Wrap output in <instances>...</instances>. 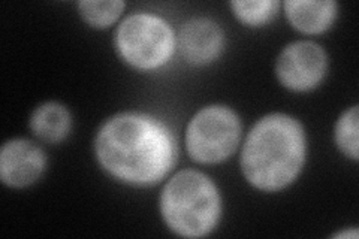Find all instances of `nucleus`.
I'll list each match as a JSON object with an SVG mask.
<instances>
[{
    "mask_svg": "<svg viewBox=\"0 0 359 239\" xmlns=\"http://www.w3.org/2000/svg\"><path fill=\"white\" fill-rule=\"evenodd\" d=\"M107 172L132 186H153L177 162V141L163 121L142 112H121L107 120L95 141Z\"/></svg>",
    "mask_w": 359,
    "mask_h": 239,
    "instance_id": "obj_1",
    "label": "nucleus"
},
{
    "mask_svg": "<svg viewBox=\"0 0 359 239\" xmlns=\"http://www.w3.org/2000/svg\"><path fill=\"white\" fill-rule=\"evenodd\" d=\"M175 33L166 20L149 13H137L120 22L116 48L121 59L141 71L159 69L175 51Z\"/></svg>",
    "mask_w": 359,
    "mask_h": 239,
    "instance_id": "obj_4",
    "label": "nucleus"
},
{
    "mask_svg": "<svg viewBox=\"0 0 359 239\" xmlns=\"http://www.w3.org/2000/svg\"><path fill=\"white\" fill-rule=\"evenodd\" d=\"M80 14L84 18L87 25L96 29H104L118 20L123 9H125V2L118 0H107V2H95V0H84L78 4Z\"/></svg>",
    "mask_w": 359,
    "mask_h": 239,
    "instance_id": "obj_11",
    "label": "nucleus"
},
{
    "mask_svg": "<svg viewBox=\"0 0 359 239\" xmlns=\"http://www.w3.org/2000/svg\"><path fill=\"white\" fill-rule=\"evenodd\" d=\"M71 126V114L59 102H45L33 111L30 117L33 135L47 144L63 141L69 135Z\"/></svg>",
    "mask_w": 359,
    "mask_h": 239,
    "instance_id": "obj_10",
    "label": "nucleus"
},
{
    "mask_svg": "<svg viewBox=\"0 0 359 239\" xmlns=\"http://www.w3.org/2000/svg\"><path fill=\"white\" fill-rule=\"evenodd\" d=\"M161 212L170 229L184 238H202L216 229L222 214L219 190L194 169L177 172L161 195Z\"/></svg>",
    "mask_w": 359,
    "mask_h": 239,
    "instance_id": "obj_3",
    "label": "nucleus"
},
{
    "mask_svg": "<svg viewBox=\"0 0 359 239\" xmlns=\"http://www.w3.org/2000/svg\"><path fill=\"white\" fill-rule=\"evenodd\" d=\"M337 4L325 0H289L285 4L286 17L297 30L307 35H318L328 30L337 15Z\"/></svg>",
    "mask_w": 359,
    "mask_h": 239,
    "instance_id": "obj_9",
    "label": "nucleus"
},
{
    "mask_svg": "<svg viewBox=\"0 0 359 239\" xmlns=\"http://www.w3.org/2000/svg\"><path fill=\"white\" fill-rule=\"evenodd\" d=\"M334 238H353L356 239L358 238V231H343L340 233H334Z\"/></svg>",
    "mask_w": 359,
    "mask_h": 239,
    "instance_id": "obj_14",
    "label": "nucleus"
},
{
    "mask_svg": "<svg viewBox=\"0 0 359 239\" xmlns=\"http://www.w3.org/2000/svg\"><path fill=\"white\" fill-rule=\"evenodd\" d=\"M302 124L286 114H269L247 135L241 151V170L262 191H278L294 183L306 162Z\"/></svg>",
    "mask_w": 359,
    "mask_h": 239,
    "instance_id": "obj_2",
    "label": "nucleus"
},
{
    "mask_svg": "<svg viewBox=\"0 0 359 239\" xmlns=\"http://www.w3.org/2000/svg\"><path fill=\"white\" fill-rule=\"evenodd\" d=\"M241 139V121L231 108L211 105L202 108L186 129V146L199 163H220L231 157Z\"/></svg>",
    "mask_w": 359,
    "mask_h": 239,
    "instance_id": "obj_5",
    "label": "nucleus"
},
{
    "mask_svg": "<svg viewBox=\"0 0 359 239\" xmlns=\"http://www.w3.org/2000/svg\"><path fill=\"white\" fill-rule=\"evenodd\" d=\"M231 8L235 17H237L243 25L256 27L266 25V22L276 15L278 9V2H274V0H256V2H243V0H237V2H231Z\"/></svg>",
    "mask_w": 359,
    "mask_h": 239,
    "instance_id": "obj_12",
    "label": "nucleus"
},
{
    "mask_svg": "<svg viewBox=\"0 0 359 239\" xmlns=\"http://www.w3.org/2000/svg\"><path fill=\"white\" fill-rule=\"evenodd\" d=\"M180 51L194 64L215 62L224 47V35L216 21L210 18H192L180 29Z\"/></svg>",
    "mask_w": 359,
    "mask_h": 239,
    "instance_id": "obj_8",
    "label": "nucleus"
},
{
    "mask_svg": "<svg viewBox=\"0 0 359 239\" xmlns=\"http://www.w3.org/2000/svg\"><path fill=\"white\" fill-rule=\"evenodd\" d=\"M328 69V55L319 43L297 41L280 53L276 63L278 81L294 92H309L320 84Z\"/></svg>",
    "mask_w": 359,
    "mask_h": 239,
    "instance_id": "obj_6",
    "label": "nucleus"
},
{
    "mask_svg": "<svg viewBox=\"0 0 359 239\" xmlns=\"http://www.w3.org/2000/svg\"><path fill=\"white\" fill-rule=\"evenodd\" d=\"M335 142L347 157L358 161V105L344 111L337 121Z\"/></svg>",
    "mask_w": 359,
    "mask_h": 239,
    "instance_id": "obj_13",
    "label": "nucleus"
},
{
    "mask_svg": "<svg viewBox=\"0 0 359 239\" xmlns=\"http://www.w3.org/2000/svg\"><path fill=\"white\" fill-rule=\"evenodd\" d=\"M47 165L43 151L29 139H11L0 151V179L8 187L22 189L39 179Z\"/></svg>",
    "mask_w": 359,
    "mask_h": 239,
    "instance_id": "obj_7",
    "label": "nucleus"
}]
</instances>
